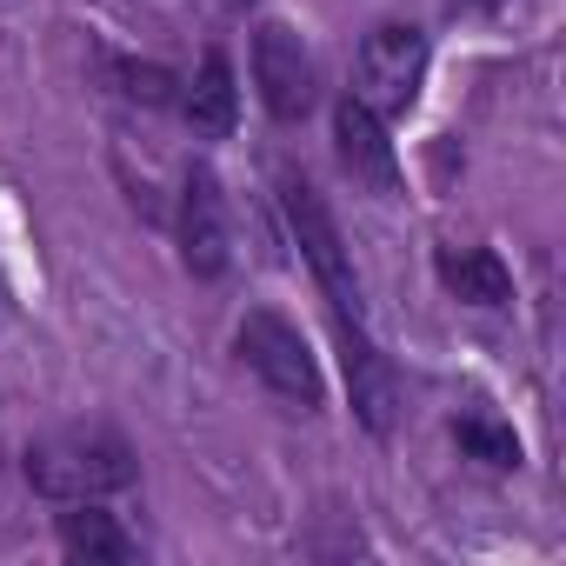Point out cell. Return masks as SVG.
<instances>
[{
    "label": "cell",
    "instance_id": "obj_3",
    "mask_svg": "<svg viewBox=\"0 0 566 566\" xmlns=\"http://www.w3.org/2000/svg\"><path fill=\"white\" fill-rule=\"evenodd\" d=\"M280 213H287L294 247H301V260L314 266L327 307H334V314H347V321H360V280H354L347 240H340V227H334L327 200L314 193V180H307V174H294V167H280Z\"/></svg>",
    "mask_w": 566,
    "mask_h": 566
},
{
    "label": "cell",
    "instance_id": "obj_9",
    "mask_svg": "<svg viewBox=\"0 0 566 566\" xmlns=\"http://www.w3.org/2000/svg\"><path fill=\"white\" fill-rule=\"evenodd\" d=\"M174 107H180V120H187L193 134H207V140H220V134H233V114H240V87H233V61H227L220 48H207V61H200V74H193V81H180V94H174Z\"/></svg>",
    "mask_w": 566,
    "mask_h": 566
},
{
    "label": "cell",
    "instance_id": "obj_12",
    "mask_svg": "<svg viewBox=\"0 0 566 566\" xmlns=\"http://www.w3.org/2000/svg\"><path fill=\"white\" fill-rule=\"evenodd\" d=\"M453 440H460V453L480 460V467H500V473L520 467V433H513L506 420H493V413H460V420H453Z\"/></svg>",
    "mask_w": 566,
    "mask_h": 566
},
{
    "label": "cell",
    "instance_id": "obj_2",
    "mask_svg": "<svg viewBox=\"0 0 566 566\" xmlns=\"http://www.w3.org/2000/svg\"><path fill=\"white\" fill-rule=\"evenodd\" d=\"M233 354H240V367H247L273 400H287V407H301V413H314V407L327 400L321 367H314V354H307V340H301V327H294L287 314L253 307V314L240 321V334H233Z\"/></svg>",
    "mask_w": 566,
    "mask_h": 566
},
{
    "label": "cell",
    "instance_id": "obj_1",
    "mask_svg": "<svg viewBox=\"0 0 566 566\" xmlns=\"http://www.w3.org/2000/svg\"><path fill=\"white\" fill-rule=\"evenodd\" d=\"M28 486L48 493V500H107L120 486L140 480L134 467V447L114 433V427H74V433H48L28 447Z\"/></svg>",
    "mask_w": 566,
    "mask_h": 566
},
{
    "label": "cell",
    "instance_id": "obj_6",
    "mask_svg": "<svg viewBox=\"0 0 566 566\" xmlns=\"http://www.w3.org/2000/svg\"><path fill=\"white\" fill-rule=\"evenodd\" d=\"M180 260H187L193 280H220L227 260H233V247H227V200H220V180H213L207 160H193L187 180H180Z\"/></svg>",
    "mask_w": 566,
    "mask_h": 566
},
{
    "label": "cell",
    "instance_id": "obj_7",
    "mask_svg": "<svg viewBox=\"0 0 566 566\" xmlns=\"http://www.w3.org/2000/svg\"><path fill=\"white\" fill-rule=\"evenodd\" d=\"M334 340H340V367H347V394H354V413L367 433H394V413H400V374L387 367V354L367 340L360 321L334 314Z\"/></svg>",
    "mask_w": 566,
    "mask_h": 566
},
{
    "label": "cell",
    "instance_id": "obj_10",
    "mask_svg": "<svg viewBox=\"0 0 566 566\" xmlns=\"http://www.w3.org/2000/svg\"><path fill=\"white\" fill-rule=\"evenodd\" d=\"M433 273H440V287L453 301H467V307H506L513 301V273L486 247H440L433 253Z\"/></svg>",
    "mask_w": 566,
    "mask_h": 566
},
{
    "label": "cell",
    "instance_id": "obj_4",
    "mask_svg": "<svg viewBox=\"0 0 566 566\" xmlns=\"http://www.w3.org/2000/svg\"><path fill=\"white\" fill-rule=\"evenodd\" d=\"M420 81H427V34L407 21H380L354 54V94L387 120L420 101Z\"/></svg>",
    "mask_w": 566,
    "mask_h": 566
},
{
    "label": "cell",
    "instance_id": "obj_5",
    "mask_svg": "<svg viewBox=\"0 0 566 566\" xmlns=\"http://www.w3.org/2000/svg\"><path fill=\"white\" fill-rule=\"evenodd\" d=\"M253 81H260V101H266V114L273 120H307L314 114V101H321V81H314V54L301 48V34L294 28H280V21H266L260 34H253Z\"/></svg>",
    "mask_w": 566,
    "mask_h": 566
},
{
    "label": "cell",
    "instance_id": "obj_14",
    "mask_svg": "<svg viewBox=\"0 0 566 566\" xmlns=\"http://www.w3.org/2000/svg\"><path fill=\"white\" fill-rule=\"evenodd\" d=\"M453 8H500V0H453Z\"/></svg>",
    "mask_w": 566,
    "mask_h": 566
},
{
    "label": "cell",
    "instance_id": "obj_13",
    "mask_svg": "<svg viewBox=\"0 0 566 566\" xmlns=\"http://www.w3.org/2000/svg\"><path fill=\"white\" fill-rule=\"evenodd\" d=\"M101 74H107L127 101H140V107H174V94H180V74L160 67V61H120V54H101Z\"/></svg>",
    "mask_w": 566,
    "mask_h": 566
},
{
    "label": "cell",
    "instance_id": "obj_15",
    "mask_svg": "<svg viewBox=\"0 0 566 566\" xmlns=\"http://www.w3.org/2000/svg\"><path fill=\"white\" fill-rule=\"evenodd\" d=\"M220 8H253V0H220Z\"/></svg>",
    "mask_w": 566,
    "mask_h": 566
},
{
    "label": "cell",
    "instance_id": "obj_11",
    "mask_svg": "<svg viewBox=\"0 0 566 566\" xmlns=\"http://www.w3.org/2000/svg\"><path fill=\"white\" fill-rule=\"evenodd\" d=\"M61 546L74 553V559H101V566H127L140 546L120 533V520L114 513H101V500H67V513H61Z\"/></svg>",
    "mask_w": 566,
    "mask_h": 566
},
{
    "label": "cell",
    "instance_id": "obj_8",
    "mask_svg": "<svg viewBox=\"0 0 566 566\" xmlns=\"http://www.w3.org/2000/svg\"><path fill=\"white\" fill-rule=\"evenodd\" d=\"M334 154H340V167L360 187H374V193H394L400 187V160H394L387 120L360 94H340V107H334Z\"/></svg>",
    "mask_w": 566,
    "mask_h": 566
}]
</instances>
